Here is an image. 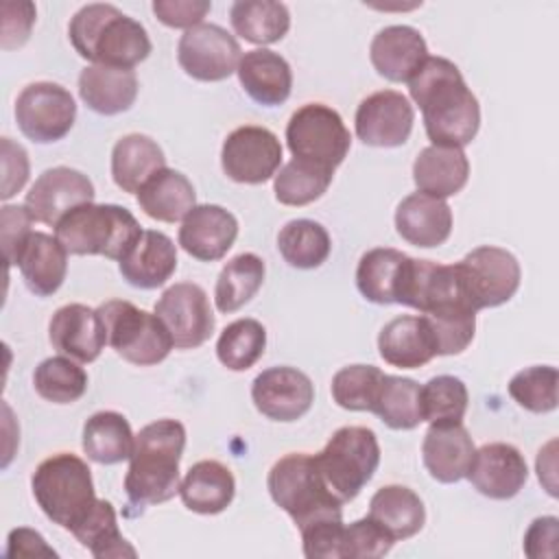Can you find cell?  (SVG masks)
<instances>
[{
	"label": "cell",
	"mask_w": 559,
	"mask_h": 559,
	"mask_svg": "<svg viewBox=\"0 0 559 559\" xmlns=\"http://www.w3.org/2000/svg\"><path fill=\"white\" fill-rule=\"evenodd\" d=\"M408 94L421 109L435 146H467L480 127V107L461 70L445 57H426L408 81Z\"/></svg>",
	"instance_id": "cell-1"
},
{
	"label": "cell",
	"mask_w": 559,
	"mask_h": 559,
	"mask_svg": "<svg viewBox=\"0 0 559 559\" xmlns=\"http://www.w3.org/2000/svg\"><path fill=\"white\" fill-rule=\"evenodd\" d=\"M183 448L186 428L177 419H157L135 435L124 476V491L133 507L144 509L179 493V461Z\"/></svg>",
	"instance_id": "cell-2"
},
{
	"label": "cell",
	"mask_w": 559,
	"mask_h": 559,
	"mask_svg": "<svg viewBox=\"0 0 559 559\" xmlns=\"http://www.w3.org/2000/svg\"><path fill=\"white\" fill-rule=\"evenodd\" d=\"M68 35L74 50L96 66L133 70L151 55L146 28L114 4L81 7L70 20Z\"/></svg>",
	"instance_id": "cell-3"
},
{
	"label": "cell",
	"mask_w": 559,
	"mask_h": 559,
	"mask_svg": "<svg viewBox=\"0 0 559 559\" xmlns=\"http://www.w3.org/2000/svg\"><path fill=\"white\" fill-rule=\"evenodd\" d=\"M142 231L127 207L94 201L70 210L55 227V236L68 253L105 255L118 262L133 249Z\"/></svg>",
	"instance_id": "cell-4"
},
{
	"label": "cell",
	"mask_w": 559,
	"mask_h": 559,
	"mask_svg": "<svg viewBox=\"0 0 559 559\" xmlns=\"http://www.w3.org/2000/svg\"><path fill=\"white\" fill-rule=\"evenodd\" d=\"M33 496L44 515L66 531L76 528L96 504L92 469L72 452H59L37 465Z\"/></svg>",
	"instance_id": "cell-5"
},
{
	"label": "cell",
	"mask_w": 559,
	"mask_h": 559,
	"mask_svg": "<svg viewBox=\"0 0 559 559\" xmlns=\"http://www.w3.org/2000/svg\"><path fill=\"white\" fill-rule=\"evenodd\" d=\"M266 487L273 502L290 515L297 528L323 518H343V504L323 483L314 454L290 452L275 461Z\"/></svg>",
	"instance_id": "cell-6"
},
{
	"label": "cell",
	"mask_w": 559,
	"mask_h": 559,
	"mask_svg": "<svg viewBox=\"0 0 559 559\" xmlns=\"http://www.w3.org/2000/svg\"><path fill=\"white\" fill-rule=\"evenodd\" d=\"M314 461L332 496L341 504L352 502L378 469L380 445L376 432L365 426H343L314 454Z\"/></svg>",
	"instance_id": "cell-7"
},
{
	"label": "cell",
	"mask_w": 559,
	"mask_h": 559,
	"mask_svg": "<svg viewBox=\"0 0 559 559\" xmlns=\"http://www.w3.org/2000/svg\"><path fill=\"white\" fill-rule=\"evenodd\" d=\"M96 310L105 323L107 343L131 365H157L175 347L168 328L155 312L140 310L124 299H109Z\"/></svg>",
	"instance_id": "cell-8"
},
{
	"label": "cell",
	"mask_w": 559,
	"mask_h": 559,
	"mask_svg": "<svg viewBox=\"0 0 559 559\" xmlns=\"http://www.w3.org/2000/svg\"><path fill=\"white\" fill-rule=\"evenodd\" d=\"M286 144L293 157L334 170L347 157L352 135L336 109L323 103H308L290 116Z\"/></svg>",
	"instance_id": "cell-9"
},
{
	"label": "cell",
	"mask_w": 559,
	"mask_h": 559,
	"mask_svg": "<svg viewBox=\"0 0 559 559\" xmlns=\"http://www.w3.org/2000/svg\"><path fill=\"white\" fill-rule=\"evenodd\" d=\"M456 266L476 312L507 304L515 295L522 277L518 258L491 245L472 249Z\"/></svg>",
	"instance_id": "cell-10"
},
{
	"label": "cell",
	"mask_w": 559,
	"mask_h": 559,
	"mask_svg": "<svg viewBox=\"0 0 559 559\" xmlns=\"http://www.w3.org/2000/svg\"><path fill=\"white\" fill-rule=\"evenodd\" d=\"M76 118V103L72 94L50 81L26 85L15 100V120L20 131L37 142L50 144L70 133Z\"/></svg>",
	"instance_id": "cell-11"
},
{
	"label": "cell",
	"mask_w": 559,
	"mask_h": 559,
	"mask_svg": "<svg viewBox=\"0 0 559 559\" xmlns=\"http://www.w3.org/2000/svg\"><path fill=\"white\" fill-rule=\"evenodd\" d=\"M282 164V144L266 127L245 124L234 129L221 148L223 173L238 183H264Z\"/></svg>",
	"instance_id": "cell-12"
},
{
	"label": "cell",
	"mask_w": 559,
	"mask_h": 559,
	"mask_svg": "<svg viewBox=\"0 0 559 559\" xmlns=\"http://www.w3.org/2000/svg\"><path fill=\"white\" fill-rule=\"evenodd\" d=\"M240 44L218 24H199L179 37L177 61L197 81H223L238 70Z\"/></svg>",
	"instance_id": "cell-13"
},
{
	"label": "cell",
	"mask_w": 559,
	"mask_h": 559,
	"mask_svg": "<svg viewBox=\"0 0 559 559\" xmlns=\"http://www.w3.org/2000/svg\"><path fill=\"white\" fill-rule=\"evenodd\" d=\"M155 314L168 328L175 347H201L214 332V312L207 293L194 282L168 286L155 304Z\"/></svg>",
	"instance_id": "cell-14"
},
{
	"label": "cell",
	"mask_w": 559,
	"mask_h": 559,
	"mask_svg": "<svg viewBox=\"0 0 559 559\" xmlns=\"http://www.w3.org/2000/svg\"><path fill=\"white\" fill-rule=\"evenodd\" d=\"M94 183L76 168L55 166L44 170L26 192L24 207L33 221L57 227L74 207L94 201Z\"/></svg>",
	"instance_id": "cell-15"
},
{
	"label": "cell",
	"mask_w": 559,
	"mask_h": 559,
	"mask_svg": "<svg viewBox=\"0 0 559 559\" xmlns=\"http://www.w3.org/2000/svg\"><path fill=\"white\" fill-rule=\"evenodd\" d=\"M415 122V109L411 100L395 92L382 90L360 100L354 118L356 135L367 146H402Z\"/></svg>",
	"instance_id": "cell-16"
},
{
	"label": "cell",
	"mask_w": 559,
	"mask_h": 559,
	"mask_svg": "<svg viewBox=\"0 0 559 559\" xmlns=\"http://www.w3.org/2000/svg\"><path fill=\"white\" fill-rule=\"evenodd\" d=\"M251 400L264 417L273 421H295L310 411L314 384L295 367H271L255 376Z\"/></svg>",
	"instance_id": "cell-17"
},
{
	"label": "cell",
	"mask_w": 559,
	"mask_h": 559,
	"mask_svg": "<svg viewBox=\"0 0 559 559\" xmlns=\"http://www.w3.org/2000/svg\"><path fill=\"white\" fill-rule=\"evenodd\" d=\"M465 478L472 487L493 500H509L520 493L528 478L524 454L511 443H485L474 452Z\"/></svg>",
	"instance_id": "cell-18"
},
{
	"label": "cell",
	"mask_w": 559,
	"mask_h": 559,
	"mask_svg": "<svg viewBox=\"0 0 559 559\" xmlns=\"http://www.w3.org/2000/svg\"><path fill=\"white\" fill-rule=\"evenodd\" d=\"M52 349L79 362H92L107 345V330L98 310L85 304H68L55 310L48 323Z\"/></svg>",
	"instance_id": "cell-19"
},
{
	"label": "cell",
	"mask_w": 559,
	"mask_h": 559,
	"mask_svg": "<svg viewBox=\"0 0 559 559\" xmlns=\"http://www.w3.org/2000/svg\"><path fill=\"white\" fill-rule=\"evenodd\" d=\"M238 236V221L221 205H194L179 227L181 249L201 260L216 262L227 255Z\"/></svg>",
	"instance_id": "cell-20"
},
{
	"label": "cell",
	"mask_w": 559,
	"mask_h": 559,
	"mask_svg": "<svg viewBox=\"0 0 559 559\" xmlns=\"http://www.w3.org/2000/svg\"><path fill=\"white\" fill-rule=\"evenodd\" d=\"M428 57L421 33L406 24H393L371 39L369 59L380 76L393 83H408Z\"/></svg>",
	"instance_id": "cell-21"
},
{
	"label": "cell",
	"mask_w": 559,
	"mask_h": 559,
	"mask_svg": "<svg viewBox=\"0 0 559 559\" xmlns=\"http://www.w3.org/2000/svg\"><path fill=\"white\" fill-rule=\"evenodd\" d=\"M395 229L408 245L424 249L439 247L450 238L452 210L445 199L413 192L395 210Z\"/></svg>",
	"instance_id": "cell-22"
},
{
	"label": "cell",
	"mask_w": 559,
	"mask_h": 559,
	"mask_svg": "<svg viewBox=\"0 0 559 559\" xmlns=\"http://www.w3.org/2000/svg\"><path fill=\"white\" fill-rule=\"evenodd\" d=\"M127 284L151 290L164 286L177 269L175 242L155 229H144L133 249L118 262Z\"/></svg>",
	"instance_id": "cell-23"
},
{
	"label": "cell",
	"mask_w": 559,
	"mask_h": 559,
	"mask_svg": "<svg viewBox=\"0 0 559 559\" xmlns=\"http://www.w3.org/2000/svg\"><path fill=\"white\" fill-rule=\"evenodd\" d=\"M474 452V441L463 424L430 426L421 443V459L428 474L445 485L465 478Z\"/></svg>",
	"instance_id": "cell-24"
},
{
	"label": "cell",
	"mask_w": 559,
	"mask_h": 559,
	"mask_svg": "<svg viewBox=\"0 0 559 559\" xmlns=\"http://www.w3.org/2000/svg\"><path fill=\"white\" fill-rule=\"evenodd\" d=\"M236 72L242 90L264 107L282 105L290 96V66L282 55L269 48H255L245 52Z\"/></svg>",
	"instance_id": "cell-25"
},
{
	"label": "cell",
	"mask_w": 559,
	"mask_h": 559,
	"mask_svg": "<svg viewBox=\"0 0 559 559\" xmlns=\"http://www.w3.org/2000/svg\"><path fill=\"white\" fill-rule=\"evenodd\" d=\"M17 266L33 295L50 297L66 280L68 251L57 236L33 231L17 255Z\"/></svg>",
	"instance_id": "cell-26"
},
{
	"label": "cell",
	"mask_w": 559,
	"mask_h": 559,
	"mask_svg": "<svg viewBox=\"0 0 559 559\" xmlns=\"http://www.w3.org/2000/svg\"><path fill=\"white\" fill-rule=\"evenodd\" d=\"M469 177V162L463 148L426 146L413 162V181L417 192L448 199L461 192Z\"/></svg>",
	"instance_id": "cell-27"
},
{
	"label": "cell",
	"mask_w": 559,
	"mask_h": 559,
	"mask_svg": "<svg viewBox=\"0 0 559 559\" xmlns=\"http://www.w3.org/2000/svg\"><path fill=\"white\" fill-rule=\"evenodd\" d=\"M79 96L96 114H122L135 103L138 76L133 70L92 63L79 74Z\"/></svg>",
	"instance_id": "cell-28"
},
{
	"label": "cell",
	"mask_w": 559,
	"mask_h": 559,
	"mask_svg": "<svg viewBox=\"0 0 559 559\" xmlns=\"http://www.w3.org/2000/svg\"><path fill=\"white\" fill-rule=\"evenodd\" d=\"M378 349L384 362L400 369H419L437 356L421 314L391 319L378 334Z\"/></svg>",
	"instance_id": "cell-29"
},
{
	"label": "cell",
	"mask_w": 559,
	"mask_h": 559,
	"mask_svg": "<svg viewBox=\"0 0 559 559\" xmlns=\"http://www.w3.org/2000/svg\"><path fill=\"white\" fill-rule=\"evenodd\" d=\"M234 493L236 480L231 469L212 459L194 463L179 485L183 507L201 515H216L225 511L231 504Z\"/></svg>",
	"instance_id": "cell-30"
},
{
	"label": "cell",
	"mask_w": 559,
	"mask_h": 559,
	"mask_svg": "<svg viewBox=\"0 0 559 559\" xmlns=\"http://www.w3.org/2000/svg\"><path fill=\"white\" fill-rule=\"evenodd\" d=\"M162 168H166L164 151L148 135L129 133L114 144L111 177L122 192L138 194V190Z\"/></svg>",
	"instance_id": "cell-31"
},
{
	"label": "cell",
	"mask_w": 559,
	"mask_h": 559,
	"mask_svg": "<svg viewBox=\"0 0 559 559\" xmlns=\"http://www.w3.org/2000/svg\"><path fill=\"white\" fill-rule=\"evenodd\" d=\"M135 199L146 216L162 223L181 221L197 205V192L190 179L183 173L173 170L168 166L155 173L138 190Z\"/></svg>",
	"instance_id": "cell-32"
},
{
	"label": "cell",
	"mask_w": 559,
	"mask_h": 559,
	"mask_svg": "<svg viewBox=\"0 0 559 559\" xmlns=\"http://www.w3.org/2000/svg\"><path fill=\"white\" fill-rule=\"evenodd\" d=\"M369 518L400 542L424 528L426 507L413 489L404 485H384L369 500Z\"/></svg>",
	"instance_id": "cell-33"
},
{
	"label": "cell",
	"mask_w": 559,
	"mask_h": 559,
	"mask_svg": "<svg viewBox=\"0 0 559 559\" xmlns=\"http://www.w3.org/2000/svg\"><path fill=\"white\" fill-rule=\"evenodd\" d=\"M135 435L124 415L116 411L94 413L83 424V450L87 459L100 465L129 461L133 454Z\"/></svg>",
	"instance_id": "cell-34"
},
{
	"label": "cell",
	"mask_w": 559,
	"mask_h": 559,
	"mask_svg": "<svg viewBox=\"0 0 559 559\" xmlns=\"http://www.w3.org/2000/svg\"><path fill=\"white\" fill-rule=\"evenodd\" d=\"M406 258V253L391 247H376L362 253L356 269V286L360 295L380 306L395 304Z\"/></svg>",
	"instance_id": "cell-35"
},
{
	"label": "cell",
	"mask_w": 559,
	"mask_h": 559,
	"mask_svg": "<svg viewBox=\"0 0 559 559\" xmlns=\"http://www.w3.org/2000/svg\"><path fill=\"white\" fill-rule=\"evenodd\" d=\"M229 22L236 35L251 44L280 41L290 28V13L275 0H238L229 9Z\"/></svg>",
	"instance_id": "cell-36"
},
{
	"label": "cell",
	"mask_w": 559,
	"mask_h": 559,
	"mask_svg": "<svg viewBox=\"0 0 559 559\" xmlns=\"http://www.w3.org/2000/svg\"><path fill=\"white\" fill-rule=\"evenodd\" d=\"M264 262L255 253H240L231 258L218 273L214 301L218 312L229 314L251 301L264 282Z\"/></svg>",
	"instance_id": "cell-37"
},
{
	"label": "cell",
	"mask_w": 559,
	"mask_h": 559,
	"mask_svg": "<svg viewBox=\"0 0 559 559\" xmlns=\"http://www.w3.org/2000/svg\"><path fill=\"white\" fill-rule=\"evenodd\" d=\"M277 249L295 269H317L321 266L332 249L328 229L310 218L288 221L277 234Z\"/></svg>",
	"instance_id": "cell-38"
},
{
	"label": "cell",
	"mask_w": 559,
	"mask_h": 559,
	"mask_svg": "<svg viewBox=\"0 0 559 559\" xmlns=\"http://www.w3.org/2000/svg\"><path fill=\"white\" fill-rule=\"evenodd\" d=\"M81 546H85L96 559L135 557V548L122 537L116 520V511L109 500L98 498L87 518L70 531Z\"/></svg>",
	"instance_id": "cell-39"
},
{
	"label": "cell",
	"mask_w": 559,
	"mask_h": 559,
	"mask_svg": "<svg viewBox=\"0 0 559 559\" xmlns=\"http://www.w3.org/2000/svg\"><path fill=\"white\" fill-rule=\"evenodd\" d=\"M332 177L334 170L293 157L280 168V173H275L273 192L282 205H308L323 197L332 183Z\"/></svg>",
	"instance_id": "cell-40"
},
{
	"label": "cell",
	"mask_w": 559,
	"mask_h": 559,
	"mask_svg": "<svg viewBox=\"0 0 559 559\" xmlns=\"http://www.w3.org/2000/svg\"><path fill=\"white\" fill-rule=\"evenodd\" d=\"M419 384L402 376H382L371 413L393 430H411L421 421Z\"/></svg>",
	"instance_id": "cell-41"
},
{
	"label": "cell",
	"mask_w": 559,
	"mask_h": 559,
	"mask_svg": "<svg viewBox=\"0 0 559 559\" xmlns=\"http://www.w3.org/2000/svg\"><path fill=\"white\" fill-rule=\"evenodd\" d=\"M33 386L46 402L72 404L87 391V373L72 358L52 356L35 367Z\"/></svg>",
	"instance_id": "cell-42"
},
{
	"label": "cell",
	"mask_w": 559,
	"mask_h": 559,
	"mask_svg": "<svg viewBox=\"0 0 559 559\" xmlns=\"http://www.w3.org/2000/svg\"><path fill=\"white\" fill-rule=\"evenodd\" d=\"M467 386L461 378L454 376H437L430 378L419 389V408L421 421L430 426H445V424H463L467 411Z\"/></svg>",
	"instance_id": "cell-43"
},
{
	"label": "cell",
	"mask_w": 559,
	"mask_h": 559,
	"mask_svg": "<svg viewBox=\"0 0 559 559\" xmlns=\"http://www.w3.org/2000/svg\"><path fill=\"white\" fill-rule=\"evenodd\" d=\"M264 347V325L255 319H238L221 332L216 341V356L223 367L231 371H247L262 358Z\"/></svg>",
	"instance_id": "cell-44"
},
{
	"label": "cell",
	"mask_w": 559,
	"mask_h": 559,
	"mask_svg": "<svg viewBox=\"0 0 559 559\" xmlns=\"http://www.w3.org/2000/svg\"><path fill=\"white\" fill-rule=\"evenodd\" d=\"M437 356H454L467 349L476 332V310L469 306H445L421 314Z\"/></svg>",
	"instance_id": "cell-45"
},
{
	"label": "cell",
	"mask_w": 559,
	"mask_h": 559,
	"mask_svg": "<svg viewBox=\"0 0 559 559\" xmlns=\"http://www.w3.org/2000/svg\"><path fill=\"white\" fill-rule=\"evenodd\" d=\"M382 371L373 365H349L334 373L332 397L345 411H369L373 408Z\"/></svg>",
	"instance_id": "cell-46"
},
{
	"label": "cell",
	"mask_w": 559,
	"mask_h": 559,
	"mask_svg": "<svg viewBox=\"0 0 559 559\" xmlns=\"http://www.w3.org/2000/svg\"><path fill=\"white\" fill-rule=\"evenodd\" d=\"M559 373L550 365H535L518 371L509 382V395L531 413H548L557 408Z\"/></svg>",
	"instance_id": "cell-47"
},
{
	"label": "cell",
	"mask_w": 559,
	"mask_h": 559,
	"mask_svg": "<svg viewBox=\"0 0 559 559\" xmlns=\"http://www.w3.org/2000/svg\"><path fill=\"white\" fill-rule=\"evenodd\" d=\"M395 539L369 515L343 528L341 559H378L393 548Z\"/></svg>",
	"instance_id": "cell-48"
},
{
	"label": "cell",
	"mask_w": 559,
	"mask_h": 559,
	"mask_svg": "<svg viewBox=\"0 0 559 559\" xmlns=\"http://www.w3.org/2000/svg\"><path fill=\"white\" fill-rule=\"evenodd\" d=\"M343 528V518H323L299 528L304 555L308 559H341Z\"/></svg>",
	"instance_id": "cell-49"
},
{
	"label": "cell",
	"mask_w": 559,
	"mask_h": 559,
	"mask_svg": "<svg viewBox=\"0 0 559 559\" xmlns=\"http://www.w3.org/2000/svg\"><path fill=\"white\" fill-rule=\"evenodd\" d=\"M0 234H2V251L4 258L9 262V266L17 264V255L22 251V247L26 245L31 231V223L33 216L28 214V210L24 205H4L2 214H0Z\"/></svg>",
	"instance_id": "cell-50"
},
{
	"label": "cell",
	"mask_w": 559,
	"mask_h": 559,
	"mask_svg": "<svg viewBox=\"0 0 559 559\" xmlns=\"http://www.w3.org/2000/svg\"><path fill=\"white\" fill-rule=\"evenodd\" d=\"M207 0H155L153 13L157 20L173 28H194L210 13Z\"/></svg>",
	"instance_id": "cell-51"
},
{
	"label": "cell",
	"mask_w": 559,
	"mask_h": 559,
	"mask_svg": "<svg viewBox=\"0 0 559 559\" xmlns=\"http://www.w3.org/2000/svg\"><path fill=\"white\" fill-rule=\"evenodd\" d=\"M33 22V2H2V48H20L28 39Z\"/></svg>",
	"instance_id": "cell-52"
},
{
	"label": "cell",
	"mask_w": 559,
	"mask_h": 559,
	"mask_svg": "<svg viewBox=\"0 0 559 559\" xmlns=\"http://www.w3.org/2000/svg\"><path fill=\"white\" fill-rule=\"evenodd\" d=\"M2 199H11L28 179V155L11 138H2Z\"/></svg>",
	"instance_id": "cell-53"
},
{
	"label": "cell",
	"mask_w": 559,
	"mask_h": 559,
	"mask_svg": "<svg viewBox=\"0 0 559 559\" xmlns=\"http://www.w3.org/2000/svg\"><path fill=\"white\" fill-rule=\"evenodd\" d=\"M559 542V520L555 515H544L531 522L524 535V552L531 559L555 557Z\"/></svg>",
	"instance_id": "cell-54"
},
{
	"label": "cell",
	"mask_w": 559,
	"mask_h": 559,
	"mask_svg": "<svg viewBox=\"0 0 559 559\" xmlns=\"http://www.w3.org/2000/svg\"><path fill=\"white\" fill-rule=\"evenodd\" d=\"M7 557H57L46 539L33 528H13L7 539Z\"/></svg>",
	"instance_id": "cell-55"
}]
</instances>
